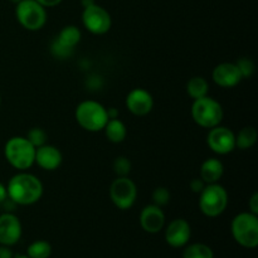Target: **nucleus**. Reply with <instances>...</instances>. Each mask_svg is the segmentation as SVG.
Returning <instances> with one entry per match:
<instances>
[{"label": "nucleus", "instance_id": "nucleus-1", "mask_svg": "<svg viewBox=\"0 0 258 258\" xmlns=\"http://www.w3.org/2000/svg\"><path fill=\"white\" fill-rule=\"evenodd\" d=\"M8 199L18 206H32L43 196V184L39 179L27 171L12 176L7 185Z\"/></svg>", "mask_w": 258, "mask_h": 258}, {"label": "nucleus", "instance_id": "nucleus-2", "mask_svg": "<svg viewBox=\"0 0 258 258\" xmlns=\"http://www.w3.org/2000/svg\"><path fill=\"white\" fill-rule=\"evenodd\" d=\"M4 155L13 168L19 171H25L34 164L35 148L25 136H14L5 144Z\"/></svg>", "mask_w": 258, "mask_h": 258}, {"label": "nucleus", "instance_id": "nucleus-3", "mask_svg": "<svg viewBox=\"0 0 258 258\" xmlns=\"http://www.w3.org/2000/svg\"><path fill=\"white\" fill-rule=\"evenodd\" d=\"M232 236L239 246L256 248L258 246V217L251 212L237 214L231 224Z\"/></svg>", "mask_w": 258, "mask_h": 258}, {"label": "nucleus", "instance_id": "nucleus-4", "mask_svg": "<svg viewBox=\"0 0 258 258\" xmlns=\"http://www.w3.org/2000/svg\"><path fill=\"white\" fill-rule=\"evenodd\" d=\"M76 120L86 131L97 133L107 123V108L97 101H83L76 108Z\"/></svg>", "mask_w": 258, "mask_h": 258}, {"label": "nucleus", "instance_id": "nucleus-5", "mask_svg": "<svg viewBox=\"0 0 258 258\" xmlns=\"http://www.w3.org/2000/svg\"><path fill=\"white\" fill-rule=\"evenodd\" d=\"M191 117L194 122L204 128H212L221 125L223 120V108L214 98L202 97L194 100L191 106Z\"/></svg>", "mask_w": 258, "mask_h": 258}, {"label": "nucleus", "instance_id": "nucleus-6", "mask_svg": "<svg viewBox=\"0 0 258 258\" xmlns=\"http://www.w3.org/2000/svg\"><path fill=\"white\" fill-rule=\"evenodd\" d=\"M228 206V193L219 183L207 184L199 193V208L209 218L219 217Z\"/></svg>", "mask_w": 258, "mask_h": 258}, {"label": "nucleus", "instance_id": "nucleus-7", "mask_svg": "<svg viewBox=\"0 0 258 258\" xmlns=\"http://www.w3.org/2000/svg\"><path fill=\"white\" fill-rule=\"evenodd\" d=\"M15 15L19 24L24 29L32 30V32L42 29L47 22L45 8L35 0H22L18 3Z\"/></svg>", "mask_w": 258, "mask_h": 258}, {"label": "nucleus", "instance_id": "nucleus-8", "mask_svg": "<svg viewBox=\"0 0 258 258\" xmlns=\"http://www.w3.org/2000/svg\"><path fill=\"white\" fill-rule=\"evenodd\" d=\"M138 197L136 184L128 176H117L110 186V198L121 211H127L135 204Z\"/></svg>", "mask_w": 258, "mask_h": 258}, {"label": "nucleus", "instance_id": "nucleus-9", "mask_svg": "<svg viewBox=\"0 0 258 258\" xmlns=\"http://www.w3.org/2000/svg\"><path fill=\"white\" fill-rule=\"evenodd\" d=\"M82 23L90 33L102 35L110 30L112 20H111L110 13L95 3L90 7L83 8Z\"/></svg>", "mask_w": 258, "mask_h": 258}, {"label": "nucleus", "instance_id": "nucleus-10", "mask_svg": "<svg viewBox=\"0 0 258 258\" xmlns=\"http://www.w3.org/2000/svg\"><path fill=\"white\" fill-rule=\"evenodd\" d=\"M207 144L213 153L227 155L236 149V134L231 128L218 125L209 128Z\"/></svg>", "mask_w": 258, "mask_h": 258}, {"label": "nucleus", "instance_id": "nucleus-11", "mask_svg": "<svg viewBox=\"0 0 258 258\" xmlns=\"http://www.w3.org/2000/svg\"><path fill=\"white\" fill-rule=\"evenodd\" d=\"M22 223L19 218L12 213L0 216V244L12 247L22 238Z\"/></svg>", "mask_w": 258, "mask_h": 258}, {"label": "nucleus", "instance_id": "nucleus-12", "mask_svg": "<svg viewBox=\"0 0 258 258\" xmlns=\"http://www.w3.org/2000/svg\"><path fill=\"white\" fill-rule=\"evenodd\" d=\"M190 224L183 218L171 221L165 229V241L173 248L185 247L190 239Z\"/></svg>", "mask_w": 258, "mask_h": 258}, {"label": "nucleus", "instance_id": "nucleus-13", "mask_svg": "<svg viewBox=\"0 0 258 258\" xmlns=\"http://www.w3.org/2000/svg\"><path fill=\"white\" fill-rule=\"evenodd\" d=\"M126 107L133 115L145 116L154 107V98L144 88H134L126 96Z\"/></svg>", "mask_w": 258, "mask_h": 258}, {"label": "nucleus", "instance_id": "nucleus-14", "mask_svg": "<svg viewBox=\"0 0 258 258\" xmlns=\"http://www.w3.org/2000/svg\"><path fill=\"white\" fill-rule=\"evenodd\" d=\"M212 78L222 88H232L243 80L236 63L228 62L217 66L212 73Z\"/></svg>", "mask_w": 258, "mask_h": 258}, {"label": "nucleus", "instance_id": "nucleus-15", "mask_svg": "<svg viewBox=\"0 0 258 258\" xmlns=\"http://www.w3.org/2000/svg\"><path fill=\"white\" fill-rule=\"evenodd\" d=\"M140 226L148 233H158L165 226V214L161 207L149 204L140 213Z\"/></svg>", "mask_w": 258, "mask_h": 258}, {"label": "nucleus", "instance_id": "nucleus-16", "mask_svg": "<svg viewBox=\"0 0 258 258\" xmlns=\"http://www.w3.org/2000/svg\"><path fill=\"white\" fill-rule=\"evenodd\" d=\"M62 153L59 151V149L53 145L44 144L35 149L34 164H37L43 170L53 171L58 169L62 164Z\"/></svg>", "mask_w": 258, "mask_h": 258}, {"label": "nucleus", "instance_id": "nucleus-17", "mask_svg": "<svg viewBox=\"0 0 258 258\" xmlns=\"http://www.w3.org/2000/svg\"><path fill=\"white\" fill-rule=\"evenodd\" d=\"M223 163L217 158L207 159L201 166V179L206 184L218 183L222 176H223Z\"/></svg>", "mask_w": 258, "mask_h": 258}, {"label": "nucleus", "instance_id": "nucleus-18", "mask_svg": "<svg viewBox=\"0 0 258 258\" xmlns=\"http://www.w3.org/2000/svg\"><path fill=\"white\" fill-rule=\"evenodd\" d=\"M103 131L106 134V138L108 141L113 144L122 143L127 135V128H126L125 123L121 120L116 118H110L103 127Z\"/></svg>", "mask_w": 258, "mask_h": 258}, {"label": "nucleus", "instance_id": "nucleus-19", "mask_svg": "<svg viewBox=\"0 0 258 258\" xmlns=\"http://www.w3.org/2000/svg\"><path fill=\"white\" fill-rule=\"evenodd\" d=\"M81 37H82L81 30L76 25H67V27L60 30L55 40L59 44L64 45L66 48H70V49L73 50L76 45L81 42Z\"/></svg>", "mask_w": 258, "mask_h": 258}, {"label": "nucleus", "instance_id": "nucleus-20", "mask_svg": "<svg viewBox=\"0 0 258 258\" xmlns=\"http://www.w3.org/2000/svg\"><path fill=\"white\" fill-rule=\"evenodd\" d=\"M209 91V83L208 81L201 76H196L191 77L186 83V92L190 96L193 100H198V98L206 97L208 96Z\"/></svg>", "mask_w": 258, "mask_h": 258}, {"label": "nucleus", "instance_id": "nucleus-21", "mask_svg": "<svg viewBox=\"0 0 258 258\" xmlns=\"http://www.w3.org/2000/svg\"><path fill=\"white\" fill-rule=\"evenodd\" d=\"M258 138L257 130L253 126H246L241 128L239 133L236 135V148L241 150H248L252 146H254Z\"/></svg>", "mask_w": 258, "mask_h": 258}, {"label": "nucleus", "instance_id": "nucleus-22", "mask_svg": "<svg viewBox=\"0 0 258 258\" xmlns=\"http://www.w3.org/2000/svg\"><path fill=\"white\" fill-rule=\"evenodd\" d=\"M52 254V246L47 241H34L29 244L27 249V256L29 258H49Z\"/></svg>", "mask_w": 258, "mask_h": 258}, {"label": "nucleus", "instance_id": "nucleus-23", "mask_svg": "<svg viewBox=\"0 0 258 258\" xmlns=\"http://www.w3.org/2000/svg\"><path fill=\"white\" fill-rule=\"evenodd\" d=\"M183 258H214V253L209 246L204 243H194L185 247Z\"/></svg>", "mask_w": 258, "mask_h": 258}, {"label": "nucleus", "instance_id": "nucleus-24", "mask_svg": "<svg viewBox=\"0 0 258 258\" xmlns=\"http://www.w3.org/2000/svg\"><path fill=\"white\" fill-rule=\"evenodd\" d=\"M25 138L28 139V141H29L35 149L47 144V133L40 127L30 128Z\"/></svg>", "mask_w": 258, "mask_h": 258}, {"label": "nucleus", "instance_id": "nucleus-25", "mask_svg": "<svg viewBox=\"0 0 258 258\" xmlns=\"http://www.w3.org/2000/svg\"><path fill=\"white\" fill-rule=\"evenodd\" d=\"M113 171L117 176H128L131 171V161L126 156H118L113 161Z\"/></svg>", "mask_w": 258, "mask_h": 258}, {"label": "nucleus", "instance_id": "nucleus-26", "mask_svg": "<svg viewBox=\"0 0 258 258\" xmlns=\"http://www.w3.org/2000/svg\"><path fill=\"white\" fill-rule=\"evenodd\" d=\"M170 202V191L164 186H159L153 191V204L158 207H164Z\"/></svg>", "mask_w": 258, "mask_h": 258}, {"label": "nucleus", "instance_id": "nucleus-27", "mask_svg": "<svg viewBox=\"0 0 258 258\" xmlns=\"http://www.w3.org/2000/svg\"><path fill=\"white\" fill-rule=\"evenodd\" d=\"M237 67H238L239 72H241L242 78H251L252 75L254 72V63L253 60L249 59V58H239L237 60Z\"/></svg>", "mask_w": 258, "mask_h": 258}, {"label": "nucleus", "instance_id": "nucleus-28", "mask_svg": "<svg viewBox=\"0 0 258 258\" xmlns=\"http://www.w3.org/2000/svg\"><path fill=\"white\" fill-rule=\"evenodd\" d=\"M50 52H52V54L54 55L55 58L66 59V58H70L71 55H72L73 50L70 49V48H66L64 45L59 44L57 40H54V42L52 43V45H50Z\"/></svg>", "mask_w": 258, "mask_h": 258}, {"label": "nucleus", "instance_id": "nucleus-29", "mask_svg": "<svg viewBox=\"0 0 258 258\" xmlns=\"http://www.w3.org/2000/svg\"><path fill=\"white\" fill-rule=\"evenodd\" d=\"M189 185H190L191 191H194V193H198L199 194L202 190H203L204 188H206L207 184L204 183V181L202 180L201 178H199V179H193V180L190 181V184H189Z\"/></svg>", "mask_w": 258, "mask_h": 258}, {"label": "nucleus", "instance_id": "nucleus-30", "mask_svg": "<svg viewBox=\"0 0 258 258\" xmlns=\"http://www.w3.org/2000/svg\"><path fill=\"white\" fill-rule=\"evenodd\" d=\"M248 207H249V212H251V213L258 214V194L257 193H253V196L251 197Z\"/></svg>", "mask_w": 258, "mask_h": 258}, {"label": "nucleus", "instance_id": "nucleus-31", "mask_svg": "<svg viewBox=\"0 0 258 258\" xmlns=\"http://www.w3.org/2000/svg\"><path fill=\"white\" fill-rule=\"evenodd\" d=\"M13 257H14V254H13L10 247L0 244V258H13Z\"/></svg>", "mask_w": 258, "mask_h": 258}, {"label": "nucleus", "instance_id": "nucleus-32", "mask_svg": "<svg viewBox=\"0 0 258 258\" xmlns=\"http://www.w3.org/2000/svg\"><path fill=\"white\" fill-rule=\"evenodd\" d=\"M35 2L39 3L42 7L44 8H52V7H55V5L59 4L62 0H35Z\"/></svg>", "mask_w": 258, "mask_h": 258}, {"label": "nucleus", "instance_id": "nucleus-33", "mask_svg": "<svg viewBox=\"0 0 258 258\" xmlns=\"http://www.w3.org/2000/svg\"><path fill=\"white\" fill-rule=\"evenodd\" d=\"M8 199V191H7V186L0 181V203H4L5 201Z\"/></svg>", "mask_w": 258, "mask_h": 258}, {"label": "nucleus", "instance_id": "nucleus-34", "mask_svg": "<svg viewBox=\"0 0 258 258\" xmlns=\"http://www.w3.org/2000/svg\"><path fill=\"white\" fill-rule=\"evenodd\" d=\"M92 4H95V0H82L83 8L90 7V5H92Z\"/></svg>", "mask_w": 258, "mask_h": 258}, {"label": "nucleus", "instance_id": "nucleus-35", "mask_svg": "<svg viewBox=\"0 0 258 258\" xmlns=\"http://www.w3.org/2000/svg\"><path fill=\"white\" fill-rule=\"evenodd\" d=\"M13 258H29L27 256V254H17V256H14Z\"/></svg>", "mask_w": 258, "mask_h": 258}, {"label": "nucleus", "instance_id": "nucleus-36", "mask_svg": "<svg viewBox=\"0 0 258 258\" xmlns=\"http://www.w3.org/2000/svg\"><path fill=\"white\" fill-rule=\"evenodd\" d=\"M9 2H12V3H15V4H18V3H19V2H22V0H9Z\"/></svg>", "mask_w": 258, "mask_h": 258}, {"label": "nucleus", "instance_id": "nucleus-37", "mask_svg": "<svg viewBox=\"0 0 258 258\" xmlns=\"http://www.w3.org/2000/svg\"><path fill=\"white\" fill-rule=\"evenodd\" d=\"M0 103H2V96H0Z\"/></svg>", "mask_w": 258, "mask_h": 258}]
</instances>
